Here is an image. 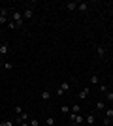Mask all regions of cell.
<instances>
[{
  "label": "cell",
  "mask_w": 113,
  "mask_h": 126,
  "mask_svg": "<svg viewBox=\"0 0 113 126\" xmlns=\"http://www.w3.org/2000/svg\"><path fill=\"white\" fill-rule=\"evenodd\" d=\"M11 21L17 25V28H19V26H23V23H25V19H23V11L11 10Z\"/></svg>",
  "instance_id": "cell-1"
},
{
  "label": "cell",
  "mask_w": 113,
  "mask_h": 126,
  "mask_svg": "<svg viewBox=\"0 0 113 126\" xmlns=\"http://www.w3.org/2000/svg\"><path fill=\"white\" fill-rule=\"evenodd\" d=\"M32 15H34V8L32 6H27V8L23 10V19H25V21H30Z\"/></svg>",
  "instance_id": "cell-2"
},
{
  "label": "cell",
  "mask_w": 113,
  "mask_h": 126,
  "mask_svg": "<svg viewBox=\"0 0 113 126\" xmlns=\"http://www.w3.org/2000/svg\"><path fill=\"white\" fill-rule=\"evenodd\" d=\"M66 90H70V83H68V81H62V83H60V87L57 89V96H62Z\"/></svg>",
  "instance_id": "cell-3"
},
{
  "label": "cell",
  "mask_w": 113,
  "mask_h": 126,
  "mask_svg": "<svg viewBox=\"0 0 113 126\" xmlns=\"http://www.w3.org/2000/svg\"><path fill=\"white\" fill-rule=\"evenodd\" d=\"M70 122H75V124H81V122H85V119H83V115H77V113H70Z\"/></svg>",
  "instance_id": "cell-4"
},
{
  "label": "cell",
  "mask_w": 113,
  "mask_h": 126,
  "mask_svg": "<svg viewBox=\"0 0 113 126\" xmlns=\"http://www.w3.org/2000/svg\"><path fill=\"white\" fill-rule=\"evenodd\" d=\"M8 53H10V43H8V42H2V43H0V55L6 57Z\"/></svg>",
  "instance_id": "cell-5"
},
{
  "label": "cell",
  "mask_w": 113,
  "mask_h": 126,
  "mask_svg": "<svg viewBox=\"0 0 113 126\" xmlns=\"http://www.w3.org/2000/svg\"><path fill=\"white\" fill-rule=\"evenodd\" d=\"M89 94H91V89H89V87H85V89L77 94V98H79V100H87V98H89Z\"/></svg>",
  "instance_id": "cell-6"
},
{
  "label": "cell",
  "mask_w": 113,
  "mask_h": 126,
  "mask_svg": "<svg viewBox=\"0 0 113 126\" xmlns=\"http://www.w3.org/2000/svg\"><path fill=\"white\" fill-rule=\"evenodd\" d=\"M106 107H108L106 100H98L96 102V111H106Z\"/></svg>",
  "instance_id": "cell-7"
},
{
  "label": "cell",
  "mask_w": 113,
  "mask_h": 126,
  "mask_svg": "<svg viewBox=\"0 0 113 126\" xmlns=\"http://www.w3.org/2000/svg\"><path fill=\"white\" fill-rule=\"evenodd\" d=\"M96 57L98 58H104V57H106V47L98 45V47H96Z\"/></svg>",
  "instance_id": "cell-8"
},
{
  "label": "cell",
  "mask_w": 113,
  "mask_h": 126,
  "mask_svg": "<svg viewBox=\"0 0 113 126\" xmlns=\"http://www.w3.org/2000/svg\"><path fill=\"white\" fill-rule=\"evenodd\" d=\"M89 83H91V85H100V77H98V74H92L91 77H89Z\"/></svg>",
  "instance_id": "cell-9"
},
{
  "label": "cell",
  "mask_w": 113,
  "mask_h": 126,
  "mask_svg": "<svg viewBox=\"0 0 113 126\" xmlns=\"http://www.w3.org/2000/svg\"><path fill=\"white\" fill-rule=\"evenodd\" d=\"M94 121H96V115H94V113H89V115L85 117V122H87V124H94Z\"/></svg>",
  "instance_id": "cell-10"
},
{
  "label": "cell",
  "mask_w": 113,
  "mask_h": 126,
  "mask_svg": "<svg viewBox=\"0 0 113 126\" xmlns=\"http://www.w3.org/2000/svg\"><path fill=\"white\" fill-rule=\"evenodd\" d=\"M77 10H79L81 13H87V11H89V6H87V2H79V4H77Z\"/></svg>",
  "instance_id": "cell-11"
},
{
  "label": "cell",
  "mask_w": 113,
  "mask_h": 126,
  "mask_svg": "<svg viewBox=\"0 0 113 126\" xmlns=\"http://www.w3.org/2000/svg\"><path fill=\"white\" fill-rule=\"evenodd\" d=\"M77 4H79V2H68V4H66V10L68 11H75L77 10Z\"/></svg>",
  "instance_id": "cell-12"
},
{
  "label": "cell",
  "mask_w": 113,
  "mask_h": 126,
  "mask_svg": "<svg viewBox=\"0 0 113 126\" xmlns=\"http://www.w3.org/2000/svg\"><path fill=\"white\" fill-rule=\"evenodd\" d=\"M70 113H77V115H79V113H81V105L79 104H74L70 107Z\"/></svg>",
  "instance_id": "cell-13"
},
{
  "label": "cell",
  "mask_w": 113,
  "mask_h": 126,
  "mask_svg": "<svg viewBox=\"0 0 113 126\" xmlns=\"http://www.w3.org/2000/svg\"><path fill=\"white\" fill-rule=\"evenodd\" d=\"M42 100H43V102L51 100V92H49V90H42Z\"/></svg>",
  "instance_id": "cell-14"
},
{
  "label": "cell",
  "mask_w": 113,
  "mask_h": 126,
  "mask_svg": "<svg viewBox=\"0 0 113 126\" xmlns=\"http://www.w3.org/2000/svg\"><path fill=\"white\" fill-rule=\"evenodd\" d=\"M60 113H62V115H70V105H60Z\"/></svg>",
  "instance_id": "cell-15"
},
{
  "label": "cell",
  "mask_w": 113,
  "mask_h": 126,
  "mask_svg": "<svg viewBox=\"0 0 113 126\" xmlns=\"http://www.w3.org/2000/svg\"><path fill=\"white\" fill-rule=\"evenodd\" d=\"M13 124H15V122L11 121V119H6V121L0 122V126H13Z\"/></svg>",
  "instance_id": "cell-16"
},
{
  "label": "cell",
  "mask_w": 113,
  "mask_h": 126,
  "mask_svg": "<svg viewBox=\"0 0 113 126\" xmlns=\"http://www.w3.org/2000/svg\"><path fill=\"white\" fill-rule=\"evenodd\" d=\"M45 124L47 126H55V117H47V119H45Z\"/></svg>",
  "instance_id": "cell-17"
},
{
  "label": "cell",
  "mask_w": 113,
  "mask_h": 126,
  "mask_svg": "<svg viewBox=\"0 0 113 126\" xmlns=\"http://www.w3.org/2000/svg\"><path fill=\"white\" fill-rule=\"evenodd\" d=\"M104 96H106V102H113V92H111V90H108Z\"/></svg>",
  "instance_id": "cell-18"
},
{
  "label": "cell",
  "mask_w": 113,
  "mask_h": 126,
  "mask_svg": "<svg viewBox=\"0 0 113 126\" xmlns=\"http://www.w3.org/2000/svg\"><path fill=\"white\" fill-rule=\"evenodd\" d=\"M98 90H100V94H106V92H108V87H106V85H98Z\"/></svg>",
  "instance_id": "cell-19"
},
{
  "label": "cell",
  "mask_w": 113,
  "mask_h": 126,
  "mask_svg": "<svg viewBox=\"0 0 113 126\" xmlns=\"http://www.w3.org/2000/svg\"><path fill=\"white\" fill-rule=\"evenodd\" d=\"M13 113H15V115L19 117V115L23 113V107H21V105H15V107H13Z\"/></svg>",
  "instance_id": "cell-20"
},
{
  "label": "cell",
  "mask_w": 113,
  "mask_h": 126,
  "mask_svg": "<svg viewBox=\"0 0 113 126\" xmlns=\"http://www.w3.org/2000/svg\"><path fill=\"white\" fill-rule=\"evenodd\" d=\"M2 68H4V70H6V72H10V70H11V68H13V66H11V62H8V60H6V62H4V64H2Z\"/></svg>",
  "instance_id": "cell-21"
},
{
  "label": "cell",
  "mask_w": 113,
  "mask_h": 126,
  "mask_svg": "<svg viewBox=\"0 0 113 126\" xmlns=\"http://www.w3.org/2000/svg\"><path fill=\"white\" fill-rule=\"evenodd\" d=\"M106 117L113 119V107H106Z\"/></svg>",
  "instance_id": "cell-22"
},
{
  "label": "cell",
  "mask_w": 113,
  "mask_h": 126,
  "mask_svg": "<svg viewBox=\"0 0 113 126\" xmlns=\"http://www.w3.org/2000/svg\"><path fill=\"white\" fill-rule=\"evenodd\" d=\"M28 122H30V126H40V121H38L36 117H32V119H30Z\"/></svg>",
  "instance_id": "cell-23"
},
{
  "label": "cell",
  "mask_w": 113,
  "mask_h": 126,
  "mask_svg": "<svg viewBox=\"0 0 113 126\" xmlns=\"http://www.w3.org/2000/svg\"><path fill=\"white\" fill-rule=\"evenodd\" d=\"M104 126H109V124H111V122H113V119H109V117H104Z\"/></svg>",
  "instance_id": "cell-24"
},
{
  "label": "cell",
  "mask_w": 113,
  "mask_h": 126,
  "mask_svg": "<svg viewBox=\"0 0 113 126\" xmlns=\"http://www.w3.org/2000/svg\"><path fill=\"white\" fill-rule=\"evenodd\" d=\"M8 28H11V30H13V28H17V25H15V23H13V21L10 19V23H8Z\"/></svg>",
  "instance_id": "cell-25"
},
{
  "label": "cell",
  "mask_w": 113,
  "mask_h": 126,
  "mask_svg": "<svg viewBox=\"0 0 113 126\" xmlns=\"http://www.w3.org/2000/svg\"><path fill=\"white\" fill-rule=\"evenodd\" d=\"M68 126H77V124H75V122H70V124H68Z\"/></svg>",
  "instance_id": "cell-26"
},
{
  "label": "cell",
  "mask_w": 113,
  "mask_h": 126,
  "mask_svg": "<svg viewBox=\"0 0 113 126\" xmlns=\"http://www.w3.org/2000/svg\"><path fill=\"white\" fill-rule=\"evenodd\" d=\"M0 15H2V8H0Z\"/></svg>",
  "instance_id": "cell-27"
},
{
  "label": "cell",
  "mask_w": 113,
  "mask_h": 126,
  "mask_svg": "<svg viewBox=\"0 0 113 126\" xmlns=\"http://www.w3.org/2000/svg\"><path fill=\"white\" fill-rule=\"evenodd\" d=\"M89 126H94V124H89Z\"/></svg>",
  "instance_id": "cell-28"
}]
</instances>
